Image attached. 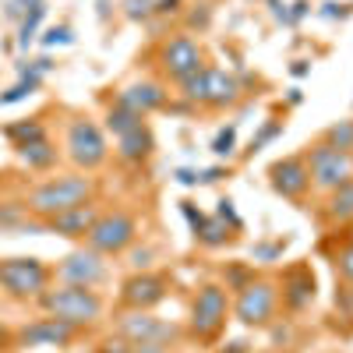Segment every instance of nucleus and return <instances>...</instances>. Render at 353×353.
I'll list each match as a JSON object with an SVG mask.
<instances>
[{
  "instance_id": "9d476101",
  "label": "nucleus",
  "mask_w": 353,
  "mask_h": 353,
  "mask_svg": "<svg viewBox=\"0 0 353 353\" xmlns=\"http://www.w3.org/2000/svg\"><path fill=\"white\" fill-rule=\"evenodd\" d=\"M276 304H279L276 286L269 279H254L241 290L233 314H237V321H244V325H269V318L276 314Z\"/></svg>"
},
{
  "instance_id": "20e7f679",
  "label": "nucleus",
  "mask_w": 353,
  "mask_h": 353,
  "mask_svg": "<svg viewBox=\"0 0 353 353\" xmlns=\"http://www.w3.org/2000/svg\"><path fill=\"white\" fill-rule=\"evenodd\" d=\"M134 237H138V219L128 209H110V212H99L92 230L85 233V248L110 258V254L128 251L134 244Z\"/></svg>"
},
{
  "instance_id": "39448f33",
  "label": "nucleus",
  "mask_w": 353,
  "mask_h": 353,
  "mask_svg": "<svg viewBox=\"0 0 353 353\" xmlns=\"http://www.w3.org/2000/svg\"><path fill=\"white\" fill-rule=\"evenodd\" d=\"M64 149H68V159L78 166V170H99L106 159H110V145H106V134L96 121L88 117H74L68 124V138H64Z\"/></svg>"
},
{
  "instance_id": "6ab92c4d",
  "label": "nucleus",
  "mask_w": 353,
  "mask_h": 353,
  "mask_svg": "<svg viewBox=\"0 0 353 353\" xmlns=\"http://www.w3.org/2000/svg\"><path fill=\"white\" fill-rule=\"evenodd\" d=\"M325 223L332 226H350L353 223V176L346 184H339L336 191H329V201H325Z\"/></svg>"
},
{
  "instance_id": "cd10ccee",
  "label": "nucleus",
  "mask_w": 353,
  "mask_h": 353,
  "mask_svg": "<svg viewBox=\"0 0 353 353\" xmlns=\"http://www.w3.org/2000/svg\"><path fill=\"white\" fill-rule=\"evenodd\" d=\"M156 14V0H124V18L128 21H145Z\"/></svg>"
},
{
  "instance_id": "4be33fe9",
  "label": "nucleus",
  "mask_w": 353,
  "mask_h": 353,
  "mask_svg": "<svg viewBox=\"0 0 353 353\" xmlns=\"http://www.w3.org/2000/svg\"><path fill=\"white\" fill-rule=\"evenodd\" d=\"M138 124H145V117L131 113V110H128V106H121V103L106 110V128H110L117 138H121V134H128V131H134Z\"/></svg>"
},
{
  "instance_id": "423d86ee",
  "label": "nucleus",
  "mask_w": 353,
  "mask_h": 353,
  "mask_svg": "<svg viewBox=\"0 0 353 353\" xmlns=\"http://www.w3.org/2000/svg\"><path fill=\"white\" fill-rule=\"evenodd\" d=\"M304 163H307V176H311V188L318 191H336L339 184H346L350 176H353V163H350V152H339L332 149V145L325 141H314L307 145V152H304Z\"/></svg>"
},
{
  "instance_id": "2eb2a0df",
  "label": "nucleus",
  "mask_w": 353,
  "mask_h": 353,
  "mask_svg": "<svg viewBox=\"0 0 353 353\" xmlns=\"http://www.w3.org/2000/svg\"><path fill=\"white\" fill-rule=\"evenodd\" d=\"M121 336H128L131 343H170L176 336V329L152 318L149 311H134V314L121 318Z\"/></svg>"
},
{
  "instance_id": "dca6fc26",
  "label": "nucleus",
  "mask_w": 353,
  "mask_h": 353,
  "mask_svg": "<svg viewBox=\"0 0 353 353\" xmlns=\"http://www.w3.org/2000/svg\"><path fill=\"white\" fill-rule=\"evenodd\" d=\"M99 219V209L92 201L88 205H78V209H68V212H61V216H53V219H43V226L50 230V233H57V237H68V241H85V233L92 230V223Z\"/></svg>"
},
{
  "instance_id": "0eeeda50",
  "label": "nucleus",
  "mask_w": 353,
  "mask_h": 353,
  "mask_svg": "<svg viewBox=\"0 0 353 353\" xmlns=\"http://www.w3.org/2000/svg\"><path fill=\"white\" fill-rule=\"evenodd\" d=\"M226 311H230V304H226V290L216 286V283L201 286V290H198V297L191 301V329H194V336H201V339H216V336L223 332V325H226Z\"/></svg>"
},
{
  "instance_id": "9b49d317",
  "label": "nucleus",
  "mask_w": 353,
  "mask_h": 353,
  "mask_svg": "<svg viewBox=\"0 0 353 353\" xmlns=\"http://www.w3.org/2000/svg\"><path fill=\"white\" fill-rule=\"evenodd\" d=\"M269 181H272L276 194H283V198H290V201H304L307 191H311V176H307L304 156L276 159V163L269 166Z\"/></svg>"
},
{
  "instance_id": "4468645a",
  "label": "nucleus",
  "mask_w": 353,
  "mask_h": 353,
  "mask_svg": "<svg viewBox=\"0 0 353 353\" xmlns=\"http://www.w3.org/2000/svg\"><path fill=\"white\" fill-rule=\"evenodd\" d=\"M74 336H78V325L46 314V318H36L32 325H25L18 332V343L21 346H68Z\"/></svg>"
},
{
  "instance_id": "5701e85b",
  "label": "nucleus",
  "mask_w": 353,
  "mask_h": 353,
  "mask_svg": "<svg viewBox=\"0 0 353 353\" xmlns=\"http://www.w3.org/2000/svg\"><path fill=\"white\" fill-rule=\"evenodd\" d=\"M8 138L14 141V149H21V145L43 141V138H46V128H43L39 121H21V124H11V128H8Z\"/></svg>"
},
{
  "instance_id": "7c9ffc66",
  "label": "nucleus",
  "mask_w": 353,
  "mask_h": 353,
  "mask_svg": "<svg viewBox=\"0 0 353 353\" xmlns=\"http://www.w3.org/2000/svg\"><path fill=\"white\" fill-rule=\"evenodd\" d=\"M131 353H166V343H134Z\"/></svg>"
},
{
  "instance_id": "b1692460",
  "label": "nucleus",
  "mask_w": 353,
  "mask_h": 353,
  "mask_svg": "<svg viewBox=\"0 0 353 353\" xmlns=\"http://www.w3.org/2000/svg\"><path fill=\"white\" fill-rule=\"evenodd\" d=\"M321 141L332 145V149H339V152H350V149H353V121H339V124H332L325 134H321Z\"/></svg>"
},
{
  "instance_id": "e433bc0d",
  "label": "nucleus",
  "mask_w": 353,
  "mask_h": 353,
  "mask_svg": "<svg viewBox=\"0 0 353 353\" xmlns=\"http://www.w3.org/2000/svg\"><path fill=\"white\" fill-rule=\"evenodd\" d=\"M0 343H4V332H0Z\"/></svg>"
},
{
  "instance_id": "473e14b6",
  "label": "nucleus",
  "mask_w": 353,
  "mask_h": 353,
  "mask_svg": "<svg viewBox=\"0 0 353 353\" xmlns=\"http://www.w3.org/2000/svg\"><path fill=\"white\" fill-rule=\"evenodd\" d=\"M71 39V32H68V28H50V32H46V43L53 46V43H68Z\"/></svg>"
},
{
  "instance_id": "72a5a7b5",
  "label": "nucleus",
  "mask_w": 353,
  "mask_h": 353,
  "mask_svg": "<svg viewBox=\"0 0 353 353\" xmlns=\"http://www.w3.org/2000/svg\"><path fill=\"white\" fill-rule=\"evenodd\" d=\"M230 145H233V128H226V131L216 138V152H230Z\"/></svg>"
},
{
  "instance_id": "6e6552de",
  "label": "nucleus",
  "mask_w": 353,
  "mask_h": 353,
  "mask_svg": "<svg viewBox=\"0 0 353 353\" xmlns=\"http://www.w3.org/2000/svg\"><path fill=\"white\" fill-rule=\"evenodd\" d=\"M156 61H159V71H163L170 81L181 85L184 78H191L194 71L205 68V53H201V46H198L191 36H170V39L159 46Z\"/></svg>"
},
{
  "instance_id": "c9c22d12",
  "label": "nucleus",
  "mask_w": 353,
  "mask_h": 353,
  "mask_svg": "<svg viewBox=\"0 0 353 353\" xmlns=\"http://www.w3.org/2000/svg\"><path fill=\"white\" fill-rule=\"evenodd\" d=\"M350 163H353V149H350Z\"/></svg>"
},
{
  "instance_id": "a211bd4d",
  "label": "nucleus",
  "mask_w": 353,
  "mask_h": 353,
  "mask_svg": "<svg viewBox=\"0 0 353 353\" xmlns=\"http://www.w3.org/2000/svg\"><path fill=\"white\" fill-rule=\"evenodd\" d=\"M152 149H156V141H152V131L145 128V124H138L134 131H128V134H121L117 138V156H121L124 163H145L152 156Z\"/></svg>"
},
{
  "instance_id": "7ed1b4c3",
  "label": "nucleus",
  "mask_w": 353,
  "mask_h": 353,
  "mask_svg": "<svg viewBox=\"0 0 353 353\" xmlns=\"http://www.w3.org/2000/svg\"><path fill=\"white\" fill-rule=\"evenodd\" d=\"M50 269L39 258H4L0 261V290L14 301H39L50 283Z\"/></svg>"
},
{
  "instance_id": "1a4fd4ad",
  "label": "nucleus",
  "mask_w": 353,
  "mask_h": 353,
  "mask_svg": "<svg viewBox=\"0 0 353 353\" xmlns=\"http://www.w3.org/2000/svg\"><path fill=\"white\" fill-rule=\"evenodd\" d=\"M110 276V265H106V254L92 251V248H78L71 251L68 258H61L57 265V279L68 283V286H99L103 279Z\"/></svg>"
},
{
  "instance_id": "c85d7f7f",
  "label": "nucleus",
  "mask_w": 353,
  "mask_h": 353,
  "mask_svg": "<svg viewBox=\"0 0 353 353\" xmlns=\"http://www.w3.org/2000/svg\"><path fill=\"white\" fill-rule=\"evenodd\" d=\"M131 346H134V343H131L128 336H110L99 353H131Z\"/></svg>"
},
{
  "instance_id": "393cba45",
  "label": "nucleus",
  "mask_w": 353,
  "mask_h": 353,
  "mask_svg": "<svg viewBox=\"0 0 353 353\" xmlns=\"http://www.w3.org/2000/svg\"><path fill=\"white\" fill-rule=\"evenodd\" d=\"M332 269H336V276H339L343 283L353 286V244H346V248H339V251L332 254Z\"/></svg>"
},
{
  "instance_id": "bb28decb",
  "label": "nucleus",
  "mask_w": 353,
  "mask_h": 353,
  "mask_svg": "<svg viewBox=\"0 0 353 353\" xmlns=\"http://www.w3.org/2000/svg\"><path fill=\"white\" fill-rule=\"evenodd\" d=\"M43 14H46V8H43V4H36L32 11H28V18H25V21H21V28H18V39H21V46L32 43V36H36V28H39Z\"/></svg>"
},
{
  "instance_id": "f3484780",
  "label": "nucleus",
  "mask_w": 353,
  "mask_h": 353,
  "mask_svg": "<svg viewBox=\"0 0 353 353\" xmlns=\"http://www.w3.org/2000/svg\"><path fill=\"white\" fill-rule=\"evenodd\" d=\"M117 103L128 106V110L138 113V117H149V113H156V110L166 106V92H163L159 81H134V85L121 88Z\"/></svg>"
},
{
  "instance_id": "a878e982",
  "label": "nucleus",
  "mask_w": 353,
  "mask_h": 353,
  "mask_svg": "<svg viewBox=\"0 0 353 353\" xmlns=\"http://www.w3.org/2000/svg\"><path fill=\"white\" fill-rule=\"evenodd\" d=\"M28 216V205L25 201H0V230H8V226H18L21 219Z\"/></svg>"
},
{
  "instance_id": "c756f323",
  "label": "nucleus",
  "mask_w": 353,
  "mask_h": 353,
  "mask_svg": "<svg viewBox=\"0 0 353 353\" xmlns=\"http://www.w3.org/2000/svg\"><path fill=\"white\" fill-rule=\"evenodd\" d=\"M336 304L353 318V286H350V283H346V290H343V293H336Z\"/></svg>"
},
{
  "instance_id": "f257e3e1",
  "label": "nucleus",
  "mask_w": 353,
  "mask_h": 353,
  "mask_svg": "<svg viewBox=\"0 0 353 353\" xmlns=\"http://www.w3.org/2000/svg\"><path fill=\"white\" fill-rule=\"evenodd\" d=\"M96 194L92 176H81V173H64V176H50V181L36 184L28 191L25 205H28V216L36 219H53L68 209H78V205H88Z\"/></svg>"
},
{
  "instance_id": "412c9836",
  "label": "nucleus",
  "mask_w": 353,
  "mask_h": 353,
  "mask_svg": "<svg viewBox=\"0 0 353 353\" xmlns=\"http://www.w3.org/2000/svg\"><path fill=\"white\" fill-rule=\"evenodd\" d=\"M311 297H314V279H311L307 272H297V276L286 283V290H283V301H286L290 307H304Z\"/></svg>"
},
{
  "instance_id": "f03ea898",
  "label": "nucleus",
  "mask_w": 353,
  "mask_h": 353,
  "mask_svg": "<svg viewBox=\"0 0 353 353\" xmlns=\"http://www.w3.org/2000/svg\"><path fill=\"white\" fill-rule=\"evenodd\" d=\"M39 307L50 314V318H61V321H71V325H92V321L103 314V297L88 286H53L39 297Z\"/></svg>"
},
{
  "instance_id": "2f4dec72",
  "label": "nucleus",
  "mask_w": 353,
  "mask_h": 353,
  "mask_svg": "<svg viewBox=\"0 0 353 353\" xmlns=\"http://www.w3.org/2000/svg\"><path fill=\"white\" fill-rule=\"evenodd\" d=\"M181 11V0H156V14H176Z\"/></svg>"
},
{
  "instance_id": "f704fd0d",
  "label": "nucleus",
  "mask_w": 353,
  "mask_h": 353,
  "mask_svg": "<svg viewBox=\"0 0 353 353\" xmlns=\"http://www.w3.org/2000/svg\"><path fill=\"white\" fill-rule=\"evenodd\" d=\"M346 244H353V223L346 226Z\"/></svg>"
},
{
  "instance_id": "aec40b11",
  "label": "nucleus",
  "mask_w": 353,
  "mask_h": 353,
  "mask_svg": "<svg viewBox=\"0 0 353 353\" xmlns=\"http://www.w3.org/2000/svg\"><path fill=\"white\" fill-rule=\"evenodd\" d=\"M14 152H18V159H21L28 170H50V166L57 163V145H53L50 138L32 141V145H21V149H14Z\"/></svg>"
},
{
  "instance_id": "ddd939ff",
  "label": "nucleus",
  "mask_w": 353,
  "mask_h": 353,
  "mask_svg": "<svg viewBox=\"0 0 353 353\" xmlns=\"http://www.w3.org/2000/svg\"><path fill=\"white\" fill-rule=\"evenodd\" d=\"M166 293H170V283L163 276H152V272H138L124 283L121 290V301L131 307V311H149L156 304L166 301Z\"/></svg>"
},
{
  "instance_id": "f8f14e48",
  "label": "nucleus",
  "mask_w": 353,
  "mask_h": 353,
  "mask_svg": "<svg viewBox=\"0 0 353 353\" xmlns=\"http://www.w3.org/2000/svg\"><path fill=\"white\" fill-rule=\"evenodd\" d=\"M237 103H241L237 78H233L230 71H223V68H209V64H205V71H201V106H209V110H230V106H237Z\"/></svg>"
}]
</instances>
